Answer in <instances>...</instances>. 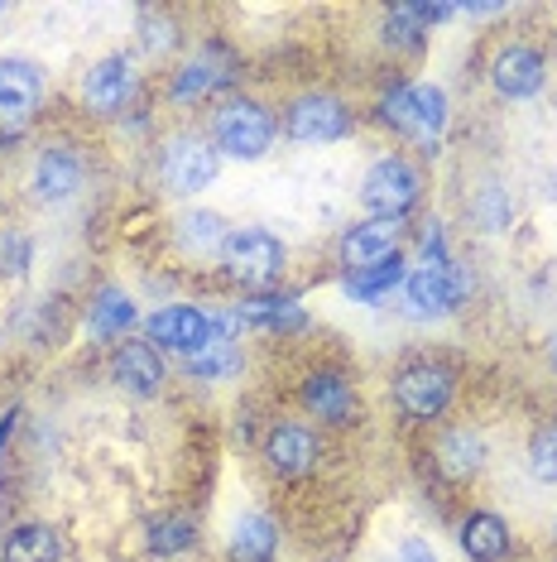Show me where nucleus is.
<instances>
[{"mask_svg":"<svg viewBox=\"0 0 557 562\" xmlns=\"http://www.w3.org/2000/svg\"><path fill=\"white\" fill-rule=\"evenodd\" d=\"M418 198H423V178H418L409 159H379V164H371V173H365V183H361L365 212H375L379 222H399Z\"/></svg>","mask_w":557,"mask_h":562,"instance_id":"1","label":"nucleus"},{"mask_svg":"<svg viewBox=\"0 0 557 562\" xmlns=\"http://www.w3.org/2000/svg\"><path fill=\"white\" fill-rule=\"evenodd\" d=\"M385 121L409 139H418V145H437L442 125H447V97H442V87H428V82L399 87L385 101Z\"/></svg>","mask_w":557,"mask_h":562,"instance_id":"2","label":"nucleus"},{"mask_svg":"<svg viewBox=\"0 0 557 562\" xmlns=\"http://www.w3.org/2000/svg\"><path fill=\"white\" fill-rule=\"evenodd\" d=\"M212 131H217V149H226L231 159H260L264 149H270V139H274V121H270V111L264 106L236 97V101H226V106L217 111Z\"/></svg>","mask_w":557,"mask_h":562,"instance_id":"3","label":"nucleus"},{"mask_svg":"<svg viewBox=\"0 0 557 562\" xmlns=\"http://www.w3.org/2000/svg\"><path fill=\"white\" fill-rule=\"evenodd\" d=\"M221 260H226V270H231V279L260 289L284 270V246H278L270 232H260V226H240V232L226 236Z\"/></svg>","mask_w":557,"mask_h":562,"instance_id":"4","label":"nucleus"},{"mask_svg":"<svg viewBox=\"0 0 557 562\" xmlns=\"http://www.w3.org/2000/svg\"><path fill=\"white\" fill-rule=\"evenodd\" d=\"M217 169H221L217 149L202 135H179L163 145V178H169L173 193H202L217 178Z\"/></svg>","mask_w":557,"mask_h":562,"instance_id":"5","label":"nucleus"},{"mask_svg":"<svg viewBox=\"0 0 557 562\" xmlns=\"http://www.w3.org/2000/svg\"><path fill=\"white\" fill-rule=\"evenodd\" d=\"M395 400L409 418H437L452 400V375L442 366H409L395 380Z\"/></svg>","mask_w":557,"mask_h":562,"instance_id":"6","label":"nucleus"},{"mask_svg":"<svg viewBox=\"0 0 557 562\" xmlns=\"http://www.w3.org/2000/svg\"><path fill=\"white\" fill-rule=\"evenodd\" d=\"M462 289H466V279L452 270L447 260H442V265H423V270L409 274V313L413 317L452 313V308H457V299H462Z\"/></svg>","mask_w":557,"mask_h":562,"instance_id":"7","label":"nucleus"},{"mask_svg":"<svg viewBox=\"0 0 557 562\" xmlns=\"http://www.w3.org/2000/svg\"><path fill=\"white\" fill-rule=\"evenodd\" d=\"M346 106L337 97H298L288 106V135L298 145H327V139H341L346 135Z\"/></svg>","mask_w":557,"mask_h":562,"instance_id":"8","label":"nucleus"},{"mask_svg":"<svg viewBox=\"0 0 557 562\" xmlns=\"http://www.w3.org/2000/svg\"><path fill=\"white\" fill-rule=\"evenodd\" d=\"M44 78L34 63L24 58H0V121H30L34 106H39Z\"/></svg>","mask_w":557,"mask_h":562,"instance_id":"9","label":"nucleus"},{"mask_svg":"<svg viewBox=\"0 0 557 562\" xmlns=\"http://www.w3.org/2000/svg\"><path fill=\"white\" fill-rule=\"evenodd\" d=\"M212 337H217V327H212V317L202 308H163L149 317V341H163V347H173L183 356L207 347Z\"/></svg>","mask_w":557,"mask_h":562,"instance_id":"10","label":"nucleus"},{"mask_svg":"<svg viewBox=\"0 0 557 562\" xmlns=\"http://www.w3.org/2000/svg\"><path fill=\"white\" fill-rule=\"evenodd\" d=\"M82 97H87V106H92L96 116H116L125 101L135 97V72H130V63H125V58H101L96 68L87 72Z\"/></svg>","mask_w":557,"mask_h":562,"instance_id":"11","label":"nucleus"},{"mask_svg":"<svg viewBox=\"0 0 557 562\" xmlns=\"http://www.w3.org/2000/svg\"><path fill=\"white\" fill-rule=\"evenodd\" d=\"M395 246H399V222H379L375 216V222H361L341 236V260L351 270H371V265H385Z\"/></svg>","mask_w":557,"mask_h":562,"instance_id":"12","label":"nucleus"},{"mask_svg":"<svg viewBox=\"0 0 557 562\" xmlns=\"http://www.w3.org/2000/svg\"><path fill=\"white\" fill-rule=\"evenodd\" d=\"M490 82H496V92L510 97V101L534 97L543 87V58L534 54V48H524V44H510L496 58V68H490Z\"/></svg>","mask_w":557,"mask_h":562,"instance_id":"13","label":"nucleus"},{"mask_svg":"<svg viewBox=\"0 0 557 562\" xmlns=\"http://www.w3.org/2000/svg\"><path fill=\"white\" fill-rule=\"evenodd\" d=\"M303 404H308L318 418H327V424H351V418H356V390H351L337 370H318V375H308V385H303Z\"/></svg>","mask_w":557,"mask_h":562,"instance_id":"14","label":"nucleus"},{"mask_svg":"<svg viewBox=\"0 0 557 562\" xmlns=\"http://www.w3.org/2000/svg\"><path fill=\"white\" fill-rule=\"evenodd\" d=\"M82 188V159L72 149H44L34 164V193L44 202H68Z\"/></svg>","mask_w":557,"mask_h":562,"instance_id":"15","label":"nucleus"},{"mask_svg":"<svg viewBox=\"0 0 557 562\" xmlns=\"http://www.w3.org/2000/svg\"><path fill=\"white\" fill-rule=\"evenodd\" d=\"M111 370H116V385L130 394H155L163 385V361L149 341H125L116 351V361H111Z\"/></svg>","mask_w":557,"mask_h":562,"instance_id":"16","label":"nucleus"},{"mask_svg":"<svg viewBox=\"0 0 557 562\" xmlns=\"http://www.w3.org/2000/svg\"><path fill=\"white\" fill-rule=\"evenodd\" d=\"M264 457H270V467L278 471V476H303V471L318 462V438H312L308 428H298V424H284V428L270 432Z\"/></svg>","mask_w":557,"mask_h":562,"instance_id":"17","label":"nucleus"},{"mask_svg":"<svg viewBox=\"0 0 557 562\" xmlns=\"http://www.w3.org/2000/svg\"><path fill=\"white\" fill-rule=\"evenodd\" d=\"M480 462H486V442H480V432H471V428H452L447 438L437 442V467L447 471L452 481L476 476Z\"/></svg>","mask_w":557,"mask_h":562,"instance_id":"18","label":"nucleus"},{"mask_svg":"<svg viewBox=\"0 0 557 562\" xmlns=\"http://www.w3.org/2000/svg\"><path fill=\"white\" fill-rule=\"evenodd\" d=\"M462 548L471 553V562H500L510 553V529L500 515H471L462 524Z\"/></svg>","mask_w":557,"mask_h":562,"instance_id":"19","label":"nucleus"},{"mask_svg":"<svg viewBox=\"0 0 557 562\" xmlns=\"http://www.w3.org/2000/svg\"><path fill=\"white\" fill-rule=\"evenodd\" d=\"M278 548V533L264 515H246L231 529V562H270Z\"/></svg>","mask_w":557,"mask_h":562,"instance_id":"20","label":"nucleus"},{"mask_svg":"<svg viewBox=\"0 0 557 562\" xmlns=\"http://www.w3.org/2000/svg\"><path fill=\"white\" fill-rule=\"evenodd\" d=\"M231 82V63H226L221 54H197L193 63H187V68L179 72V82H173V92H179L183 101L187 97H207V92H217V87H226Z\"/></svg>","mask_w":557,"mask_h":562,"instance_id":"21","label":"nucleus"},{"mask_svg":"<svg viewBox=\"0 0 557 562\" xmlns=\"http://www.w3.org/2000/svg\"><path fill=\"white\" fill-rule=\"evenodd\" d=\"M187 375L193 380H226V375H236L240 370V347L236 341H226V337H212L207 347H197V351H187Z\"/></svg>","mask_w":557,"mask_h":562,"instance_id":"22","label":"nucleus"},{"mask_svg":"<svg viewBox=\"0 0 557 562\" xmlns=\"http://www.w3.org/2000/svg\"><path fill=\"white\" fill-rule=\"evenodd\" d=\"M403 279V265H399V255H389L385 265H371V270H351L346 274V299H356V303H375V299H385L389 289H395Z\"/></svg>","mask_w":557,"mask_h":562,"instance_id":"23","label":"nucleus"},{"mask_svg":"<svg viewBox=\"0 0 557 562\" xmlns=\"http://www.w3.org/2000/svg\"><path fill=\"white\" fill-rule=\"evenodd\" d=\"M5 562H58V533L44 524H24L5 539Z\"/></svg>","mask_w":557,"mask_h":562,"instance_id":"24","label":"nucleus"},{"mask_svg":"<svg viewBox=\"0 0 557 562\" xmlns=\"http://www.w3.org/2000/svg\"><path fill=\"white\" fill-rule=\"evenodd\" d=\"M130 323H135V303L125 299L121 289H101L96 303H92V331L96 337H121Z\"/></svg>","mask_w":557,"mask_h":562,"instance_id":"25","label":"nucleus"},{"mask_svg":"<svg viewBox=\"0 0 557 562\" xmlns=\"http://www.w3.org/2000/svg\"><path fill=\"white\" fill-rule=\"evenodd\" d=\"M226 236H231V232H226V222H221L217 212H187V216H183V240H187L193 250L226 246Z\"/></svg>","mask_w":557,"mask_h":562,"instance_id":"26","label":"nucleus"},{"mask_svg":"<svg viewBox=\"0 0 557 562\" xmlns=\"http://www.w3.org/2000/svg\"><path fill=\"white\" fill-rule=\"evenodd\" d=\"M197 543V533H193V519H163L155 524V533H149V548L155 553H183V548H193Z\"/></svg>","mask_w":557,"mask_h":562,"instance_id":"27","label":"nucleus"},{"mask_svg":"<svg viewBox=\"0 0 557 562\" xmlns=\"http://www.w3.org/2000/svg\"><path fill=\"white\" fill-rule=\"evenodd\" d=\"M528 471H534L543 485L557 481V428L534 432V442H528Z\"/></svg>","mask_w":557,"mask_h":562,"instance_id":"28","label":"nucleus"},{"mask_svg":"<svg viewBox=\"0 0 557 562\" xmlns=\"http://www.w3.org/2000/svg\"><path fill=\"white\" fill-rule=\"evenodd\" d=\"M30 260H34L30 236H24V232H0V274L20 279L24 270H30Z\"/></svg>","mask_w":557,"mask_h":562,"instance_id":"29","label":"nucleus"},{"mask_svg":"<svg viewBox=\"0 0 557 562\" xmlns=\"http://www.w3.org/2000/svg\"><path fill=\"white\" fill-rule=\"evenodd\" d=\"M173 20H155V15H145V48L149 54H163V48H173Z\"/></svg>","mask_w":557,"mask_h":562,"instance_id":"30","label":"nucleus"},{"mask_svg":"<svg viewBox=\"0 0 557 562\" xmlns=\"http://www.w3.org/2000/svg\"><path fill=\"white\" fill-rule=\"evenodd\" d=\"M399 562H437V558H433V548H428L423 539H403L399 543Z\"/></svg>","mask_w":557,"mask_h":562,"instance_id":"31","label":"nucleus"},{"mask_svg":"<svg viewBox=\"0 0 557 562\" xmlns=\"http://www.w3.org/2000/svg\"><path fill=\"white\" fill-rule=\"evenodd\" d=\"M10 428H15V414H5V418H0V442L10 438Z\"/></svg>","mask_w":557,"mask_h":562,"instance_id":"32","label":"nucleus"},{"mask_svg":"<svg viewBox=\"0 0 557 562\" xmlns=\"http://www.w3.org/2000/svg\"><path fill=\"white\" fill-rule=\"evenodd\" d=\"M553 361H557V341H553Z\"/></svg>","mask_w":557,"mask_h":562,"instance_id":"33","label":"nucleus"},{"mask_svg":"<svg viewBox=\"0 0 557 562\" xmlns=\"http://www.w3.org/2000/svg\"><path fill=\"white\" fill-rule=\"evenodd\" d=\"M0 15H5V5H0Z\"/></svg>","mask_w":557,"mask_h":562,"instance_id":"34","label":"nucleus"}]
</instances>
